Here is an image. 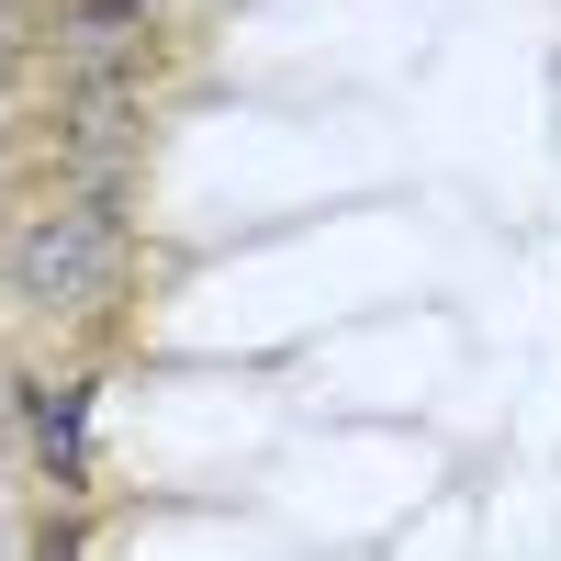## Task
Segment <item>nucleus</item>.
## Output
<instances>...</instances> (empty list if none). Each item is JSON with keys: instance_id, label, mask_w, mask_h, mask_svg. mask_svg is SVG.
<instances>
[{"instance_id": "nucleus-1", "label": "nucleus", "mask_w": 561, "mask_h": 561, "mask_svg": "<svg viewBox=\"0 0 561 561\" xmlns=\"http://www.w3.org/2000/svg\"><path fill=\"white\" fill-rule=\"evenodd\" d=\"M113 280H124V225L102 203H57L12 237V293L34 314H90Z\"/></svg>"}, {"instance_id": "nucleus-2", "label": "nucleus", "mask_w": 561, "mask_h": 561, "mask_svg": "<svg viewBox=\"0 0 561 561\" xmlns=\"http://www.w3.org/2000/svg\"><path fill=\"white\" fill-rule=\"evenodd\" d=\"M23 427H34V449H45V472H57V483H79V472H90V438H79V382H23Z\"/></svg>"}]
</instances>
